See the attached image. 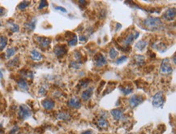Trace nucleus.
<instances>
[{
	"mask_svg": "<svg viewBox=\"0 0 176 134\" xmlns=\"http://www.w3.org/2000/svg\"><path fill=\"white\" fill-rule=\"evenodd\" d=\"M143 25L147 30L158 31L161 30L163 27V23L162 20L158 17H148L143 20Z\"/></svg>",
	"mask_w": 176,
	"mask_h": 134,
	"instance_id": "f257e3e1",
	"label": "nucleus"
},
{
	"mask_svg": "<svg viewBox=\"0 0 176 134\" xmlns=\"http://www.w3.org/2000/svg\"><path fill=\"white\" fill-rule=\"evenodd\" d=\"M165 102V97L164 94L162 91H159L157 94H155L152 99V104L153 106L157 107H162Z\"/></svg>",
	"mask_w": 176,
	"mask_h": 134,
	"instance_id": "f03ea898",
	"label": "nucleus"
},
{
	"mask_svg": "<svg viewBox=\"0 0 176 134\" xmlns=\"http://www.w3.org/2000/svg\"><path fill=\"white\" fill-rule=\"evenodd\" d=\"M18 116L19 119L25 120L32 116V110L27 105L22 104V105H20L19 107Z\"/></svg>",
	"mask_w": 176,
	"mask_h": 134,
	"instance_id": "7ed1b4c3",
	"label": "nucleus"
},
{
	"mask_svg": "<svg viewBox=\"0 0 176 134\" xmlns=\"http://www.w3.org/2000/svg\"><path fill=\"white\" fill-rule=\"evenodd\" d=\"M160 69H161V72L163 74L168 75V74L172 73L173 68H172V66L170 63V60H169V58H164V60L162 61Z\"/></svg>",
	"mask_w": 176,
	"mask_h": 134,
	"instance_id": "20e7f679",
	"label": "nucleus"
},
{
	"mask_svg": "<svg viewBox=\"0 0 176 134\" xmlns=\"http://www.w3.org/2000/svg\"><path fill=\"white\" fill-rule=\"evenodd\" d=\"M143 102H144V97L142 95H139V94H134L129 98V105L132 108L138 106Z\"/></svg>",
	"mask_w": 176,
	"mask_h": 134,
	"instance_id": "39448f33",
	"label": "nucleus"
},
{
	"mask_svg": "<svg viewBox=\"0 0 176 134\" xmlns=\"http://www.w3.org/2000/svg\"><path fill=\"white\" fill-rule=\"evenodd\" d=\"M108 64V61H107L106 58L104 56L102 53H98L95 56H94V65L97 68H101L105 66Z\"/></svg>",
	"mask_w": 176,
	"mask_h": 134,
	"instance_id": "423d86ee",
	"label": "nucleus"
},
{
	"mask_svg": "<svg viewBox=\"0 0 176 134\" xmlns=\"http://www.w3.org/2000/svg\"><path fill=\"white\" fill-rule=\"evenodd\" d=\"M140 36V32H131L130 34H128L127 37L123 39V44L124 46H128L130 44H132L134 40L136 39H137L138 37Z\"/></svg>",
	"mask_w": 176,
	"mask_h": 134,
	"instance_id": "0eeeda50",
	"label": "nucleus"
},
{
	"mask_svg": "<svg viewBox=\"0 0 176 134\" xmlns=\"http://www.w3.org/2000/svg\"><path fill=\"white\" fill-rule=\"evenodd\" d=\"M176 16L175 8H170L165 12L163 15V19L167 21H172L174 20Z\"/></svg>",
	"mask_w": 176,
	"mask_h": 134,
	"instance_id": "6e6552de",
	"label": "nucleus"
},
{
	"mask_svg": "<svg viewBox=\"0 0 176 134\" xmlns=\"http://www.w3.org/2000/svg\"><path fill=\"white\" fill-rule=\"evenodd\" d=\"M54 53L57 57H63L67 53V49L64 45H58L54 48Z\"/></svg>",
	"mask_w": 176,
	"mask_h": 134,
	"instance_id": "1a4fd4ad",
	"label": "nucleus"
},
{
	"mask_svg": "<svg viewBox=\"0 0 176 134\" xmlns=\"http://www.w3.org/2000/svg\"><path fill=\"white\" fill-rule=\"evenodd\" d=\"M36 41L37 42L38 45L40 46L41 49H46L50 46L51 42V39L48 38H43V37H37Z\"/></svg>",
	"mask_w": 176,
	"mask_h": 134,
	"instance_id": "9d476101",
	"label": "nucleus"
},
{
	"mask_svg": "<svg viewBox=\"0 0 176 134\" xmlns=\"http://www.w3.org/2000/svg\"><path fill=\"white\" fill-rule=\"evenodd\" d=\"M67 105L71 107V108L79 109L81 107V102L77 97H72L67 102Z\"/></svg>",
	"mask_w": 176,
	"mask_h": 134,
	"instance_id": "9b49d317",
	"label": "nucleus"
},
{
	"mask_svg": "<svg viewBox=\"0 0 176 134\" xmlns=\"http://www.w3.org/2000/svg\"><path fill=\"white\" fill-rule=\"evenodd\" d=\"M93 90H94L93 87H90V88H88L87 90H84L82 94H81V98L84 101L89 100L93 94Z\"/></svg>",
	"mask_w": 176,
	"mask_h": 134,
	"instance_id": "f8f14e48",
	"label": "nucleus"
},
{
	"mask_svg": "<svg viewBox=\"0 0 176 134\" xmlns=\"http://www.w3.org/2000/svg\"><path fill=\"white\" fill-rule=\"evenodd\" d=\"M110 114L113 116V118L115 120H121L123 119V112L121 109H113L110 112Z\"/></svg>",
	"mask_w": 176,
	"mask_h": 134,
	"instance_id": "ddd939ff",
	"label": "nucleus"
},
{
	"mask_svg": "<svg viewBox=\"0 0 176 134\" xmlns=\"http://www.w3.org/2000/svg\"><path fill=\"white\" fill-rule=\"evenodd\" d=\"M41 105L42 106L44 107V108L45 110H52L54 107V102L52 99L50 98H46V99H45L43 100L41 102Z\"/></svg>",
	"mask_w": 176,
	"mask_h": 134,
	"instance_id": "4468645a",
	"label": "nucleus"
},
{
	"mask_svg": "<svg viewBox=\"0 0 176 134\" xmlns=\"http://www.w3.org/2000/svg\"><path fill=\"white\" fill-rule=\"evenodd\" d=\"M36 24H37V20L35 18H33L32 20H31L30 21H28L27 23L24 24V28L28 32H32L36 28Z\"/></svg>",
	"mask_w": 176,
	"mask_h": 134,
	"instance_id": "2eb2a0df",
	"label": "nucleus"
},
{
	"mask_svg": "<svg viewBox=\"0 0 176 134\" xmlns=\"http://www.w3.org/2000/svg\"><path fill=\"white\" fill-rule=\"evenodd\" d=\"M30 58L31 60H32L33 61H41L42 60V54L40 53L39 51L36 50H32L30 52Z\"/></svg>",
	"mask_w": 176,
	"mask_h": 134,
	"instance_id": "dca6fc26",
	"label": "nucleus"
},
{
	"mask_svg": "<svg viewBox=\"0 0 176 134\" xmlns=\"http://www.w3.org/2000/svg\"><path fill=\"white\" fill-rule=\"evenodd\" d=\"M17 86L20 90L24 91H28V84L24 78H19L17 80Z\"/></svg>",
	"mask_w": 176,
	"mask_h": 134,
	"instance_id": "f3484780",
	"label": "nucleus"
},
{
	"mask_svg": "<svg viewBox=\"0 0 176 134\" xmlns=\"http://www.w3.org/2000/svg\"><path fill=\"white\" fill-rule=\"evenodd\" d=\"M97 127H98L99 128L106 129V128H108L109 123H108V121H107L106 119H104V118H100L98 120H97Z\"/></svg>",
	"mask_w": 176,
	"mask_h": 134,
	"instance_id": "a211bd4d",
	"label": "nucleus"
},
{
	"mask_svg": "<svg viewBox=\"0 0 176 134\" xmlns=\"http://www.w3.org/2000/svg\"><path fill=\"white\" fill-rule=\"evenodd\" d=\"M119 90L123 93V95H129L130 94H132L133 92V88L130 86H121L119 87Z\"/></svg>",
	"mask_w": 176,
	"mask_h": 134,
	"instance_id": "6ab92c4d",
	"label": "nucleus"
},
{
	"mask_svg": "<svg viewBox=\"0 0 176 134\" xmlns=\"http://www.w3.org/2000/svg\"><path fill=\"white\" fill-rule=\"evenodd\" d=\"M147 45H148V42L145 41V40H141L140 42H138L136 44L135 46V47L136 49H137L138 50L140 51H143L145 50V49L146 48V46H147Z\"/></svg>",
	"mask_w": 176,
	"mask_h": 134,
	"instance_id": "aec40b11",
	"label": "nucleus"
},
{
	"mask_svg": "<svg viewBox=\"0 0 176 134\" xmlns=\"http://www.w3.org/2000/svg\"><path fill=\"white\" fill-rule=\"evenodd\" d=\"M135 62L136 65H138V66H141L145 64V56H143V55H140V54H136L135 55Z\"/></svg>",
	"mask_w": 176,
	"mask_h": 134,
	"instance_id": "412c9836",
	"label": "nucleus"
},
{
	"mask_svg": "<svg viewBox=\"0 0 176 134\" xmlns=\"http://www.w3.org/2000/svg\"><path fill=\"white\" fill-rule=\"evenodd\" d=\"M17 51V48L16 47H10L8 48L6 51V58H10L11 57L14 56L15 54Z\"/></svg>",
	"mask_w": 176,
	"mask_h": 134,
	"instance_id": "4be33fe9",
	"label": "nucleus"
},
{
	"mask_svg": "<svg viewBox=\"0 0 176 134\" xmlns=\"http://www.w3.org/2000/svg\"><path fill=\"white\" fill-rule=\"evenodd\" d=\"M7 38L5 37V36H1L0 37V51L3 50L6 45H7Z\"/></svg>",
	"mask_w": 176,
	"mask_h": 134,
	"instance_id": "5701e85b",
	"label": "nucleus"
},
{
	"mask_svg": "<svg viewBox=\"0 0 176 134\" xmlns=\"http://www.w3.org/2000/svg\"><path fill=\"white\" fill-rule=\"evenodd\" d=\"M109 55H110V58H112V60H115V58L118 57V55H119V52L118 50H116L115 48H110V51H109Z\"/></svg>",
	"mask_w": 176,
	"mask_h": 134,
	"instance_id": "b1692460",
	"label": "nucleus"
},
{
	"mask_svg": "<svg viewBox=\"0 0 176 134\" xmlns=\"http://www.w3.org/2000/svg\"><path fill=\"white\" fill-rule=\"evenodd\" d=\"M70 117L71 116H70L69 114H67L66 112H61L58 115L57 118L58 120H68L70 119Z\"/></svg>",
	"mask_w": 176,
	"mask_h": 134,
	"instance_id": "393cba45",
	"label": "nucleus"
},
{
	"mask_svg": "<svg viewBox=\"0 0 176 134\" xmlns=\"http://www.w3.org/2000/svg\"><path fill=\"white\" fill-rule=\"evenodd\" d=\"M91 82V80L90 79H83L81 80L79 84H78V86L80 87V88H86L89 86V84Z\"/></svg>",
	"mask_w": 176,
	"mask_h": 134,
	"instance_id": "a878e982",
	"label": "nucleus"
},
{
	"mask_svg": "<svg viewBox=\"0 0 176 134\" xmlns=\"http://www.w3.org/2000/svg\"><path fill=\"white\" fill-rule=\"evenodd\" d=\"M82 66V62H77V61H72L70 63V68L73 69H80Z\"/></svg>",
	"mask_w": 176,
	"mask_h": 134,
	"instance_id": "bb28decb",
	"label": "nucleus"
},
{
	"mask_svg": "<svg viewBox=\"0 0 176 134\" xmlns=\"http://www.w3.org/2000/svg\"><path fill=\"white\" fill-rule=\"evenodd\" d=\"M8 27L12 32H17L19 30V27L18 24H14V23H10L8 24Z\"/></svg>",
	"mask_w": 176,
	"mask_h": 134,
	"instance_id": "cd10ccee",
	"label": "nucleus"
},
{
	"mask_svg": "<svg viewBox=\"0 0 176 134\" xmlns=\"http://www.w3.org/2000/svg\"><path fill=\"white\" fill-rule=\"evenodd\" d=\"M29 4H30V2L29 1H23L18 5L17 8H18L19 10H24L25 8H27L28 6H29Z\"/></svg>",
	"mask_w": 176,
	"mask_h": 134,
	"instance_id": "c85d7f7f",
	"label": "nucleus"
},
{
	"mask_svg": "<svg viewBox=\"0 0 176 134\" xmlns=\"http://www.w3.org/2000/svg\"><path fill=\"white\" fill-rule=\"evenodd\" d=\"M128 56H125V55H123V56H121V57H119V58H117L116 61H115V64H116L117 65L122 64H123V63H125L126 61H128Z\"/></svg>",
	"mask_w": 176,
	"mask_h": 134,
	"instance_id": "c756f323",
	"label": "nucleus"
},
{
	"mask_svg": "<svg viewBox=\"0 0 176 134\" xmlns=\"http://www.w3.org/2000/svg\"><path fill=\"white\" fill-rule=\"evenodd\" d=\"M18 64H19V58H18V57H15V58H13V60H10V61L8 62L7 66H8V67H15V66H16V65H17Z\"/></svg>",
	"mask_w": 176,
	"mask_h": 134,
	"instance_id": "7c9ffc66",
	"label": "nucleus"
},
{
	"mask_svg": "<svg viewBox=\"0 0 176 134\" xmlns=\"http://www.w3.org/2000/svg\"><path fill=\"white\" fill-rule=\"evenodd\" d=\"M74 58H76L77 62H80L81 60H82V54H81L79 50H76L74 52Z\"/></svg>",
	"mask_w": 176,
	"mask_h": 134,
	"instance_id": "2f4dec72",
	"label": "nucleus"
},
{
	"mask_svg": "<svg viewBox=\"0 0 176 134\" xmlns=\"http://www.w3.org/2000/svg\"><path fill=\"white\" fill-rule=\"evenodd\" d=\"M77 42H78V38L76 36V37H74L73 38L70 39V40L68 41L67 44L68 46H76L77 44Z\"/></svg>",
	"mask_w": 176,
	"mask_h": 134,
	"instance_id": "473e14b6",
	"label": "nucleus"
},
{
	"mask_svg": "<svg viewBox=\"0 0 176 134\" xmlns=\"http://www.w3.org/2000/svg\"><path fill=\"white\" fill-rule=\"evenodd\" d=\"M47 6H48V2L45 1V0H41V1L40 2V4H39L38 9L41 10V9H43L45 8H46Z\"/></svg>",
	"mask_w": 176,
	"mask_h": 134,
	"instance_id": "72a5a7b5",
	"label": "nucleus"
},
{
	"mask_svg": "<svg viewBox=\"0 0 176 134\" xmlns=\"http://www.w3.org/2000/svg\"><path fill=\"white\" fill-rule=\"evenodd\" d=\"M55 10H57V11H60L62 12H63V13H67V10L65 9L64 8H63V6H55Z\"/></svg>",
	"mask_w": 176,
	"mask_h": 134,
	"instance_id": "f704fd0d",
	"label": "nucleus"
},
{
	"mask_svg": "<svg viewBox=\"0 0 176 134\" xmlns=\"http://www.w3.org/2000/svg\"><path fill=\"white\" fill-rule=\"evenodd\" d=\"M80 41L81 42H85L88 41V37L85 35H81L80 37Z\"/></svg>",
	"mask_w": 176,
	"mask_h": 134,
	"instance_id": "c9c22d12",
	"label": "nucleus"
},
{
	"mask_svg": "<svg viewBox=\"0 0 176 134\" xmlns=\"http://www.w3.org/2000/svg\"><path fill=\"white\" fill-rule=\"evenodd\" d=\"M18 131H19V127L18 126H15V127H14V128L11 129V131L10 132V134H15Z\"/></svg>",
	"mask_w": 176,
	"mask_h": 134,
	"instance_id": "e433bc0d",
	"label": "nucleus"
},
{
	"mask_svg": "<svg viewBox=\"0 0 176 134\" xmlns=\"http://www.w3.org/2000/svg\"><path fill=\"white\" fill-rule=\"evenodd\" d=\"M115 27H116V29L115 30L116 31H119V29H120L122 28V24H119V23H117L116 25H115Z\"/></svg>",
	"mask_w": 176,
	"mask_h": 134,
	"instance_id": "4c0bfd02",
	"label": "nucleus"
},
{
	"mask_svg": "<svg viewBox=\"0 0 176 134\" xmlns=\"http://www.w3.org/2000/svg\"><path fill=\"white\" fill-rule=\"evenodd\" d=\"M92 133H93V132L91 131V130H86V131L83 132L81 134H92Z\"/></svg>",
	"mask_w": 176,
	"mask_h": 134,
	"instance_id": "58836bf2",
	"label": "nucleus"
},
{
	"mask_svg": "<svg viewBox=\"0 0 176 134\" xmlns=\"http://www.w3.org/2000/svg\"><path fill=\"white\" fill-rule=\"evenodd\" d=\"M39 93H40L41 94H45V90L44 88H41L40 91H39Z\"/></svg>",
	"mask_w": 176,
	"mask_h": 134,
	"instance_id": "ea45409f",
	"label": "nucleus"
},
{
	"mask_svg": "<svg viewBox=\"0 0 176 134\" xmlns=\"http://www.w3.org/2000/svg\"><path fill=\"white\" fill-rule=\"evenodd\" d=\"M78 2H79L80 5H84V4H86V3H87V2L84 1V0H80V1H79Z\"/></svg>",
	"mask_w": 176,
	"mask_h": 134,
	"instance_id": "a19ab883",
	"label": "nucleus"
},
{
	"mask_svg": "<svg viewBox=\"0 0 176 134\" xmlns=\"http://www.w3.org/2000/svg\"><path fill=\"white\" fill-rule=\"evenodd\" d=\"M173 63H174V64H176V58H175V54H174V56H173Z\"/></svg>",
	"mask_w": 176,
	"mask_h": 134,
	"instance_id": "79ce46f5",
	"label": "nucleus"
},
{
	"mask_svg": "<svg viewBox=\"0 0 176 134\" xmlns=\"http://www.w3.org/2000/svg\"><path fill=\"white\" fill-rule=\"evenodd\" d=\"M2 77H3V74H2V72L1 69H0V79H2Z\"/></svg>",
	"mask_w": 176,
	"mask_h": 134,
	"instance_id": "37998d69",
	"label": "nucleus"
},
{
	"mask_svg": "<svg viewBox=\"0 0 176 134\" xmlns=\"http://www.w3.org/2000/svg\"><path fill=\"white\" fill-rule=\"evenodd\" d=\"M3 11H4V10H3V8H0V13H2Z\"/></svg>",
	"mask_w": 176,
	"mask_h": 134,
	"instance_id": "c03bdc74",
	"label": "nucleus"
},
{
	"mask_svg": "<svg viewBox=\"0 0 176 134\" xmlns=\"http://www.w3.org/2000/svg\"><path fill=\"white\" fill-rule=\"evenodd\" d=\"M0 26H1V22H0Z\"/></svg>",
	"mask_w": 176,
	"mask_h": 134,
	"instance_id": "a18cd8bd",
	"label": "nucleus"
}]
</instances>
